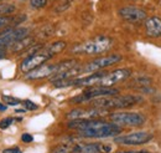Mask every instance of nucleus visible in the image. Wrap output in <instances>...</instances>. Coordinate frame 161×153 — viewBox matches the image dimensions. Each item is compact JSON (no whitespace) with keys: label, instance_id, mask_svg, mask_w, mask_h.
Listing matches in <instances>:
<instances>
[{"label":"nucleus","instance_id":"obj_20","mask_svg":"<svg viewBox=\"0 0 161 153\" xmlns=\"http://www.w3.org/2000/svg\"><path fill=\"white\" fill-rule=\"evenodd\" d=\"M2 102H5V105H9V106H16L19 105L21 101L19 98H15V97H11V96H2Z\"/></svg>","mask_w":161,"mask_h":153},{"label":"nucleus","instance_id":"obj_14","mask_svg":"<svg viewBox=\"0 0 161 153\" xmlns=\"http://www.w3.org/2000/svg\"><path fill=\"white\" fill-rule=\"evenodd\" d=\"M112 147L103 143H77L71 147L72 153H109Z\"/></svg>","mask_w":161,"mask_h":153},{"label":"nucleus","instance_id":"obj_12","mask_svg":"<svg viewBox=\"0 0 161 153\" xmlns=\"http://www.w3.org/2000/svg\"><path fill=\"white\" fill-rule=\"evenodd\" d=\"M29 29L26 27H7L0 34V47H10L14 42L29 36Z\"/></svg>","mask_w":161,"mask_h":153},{"label":"nucleus","instance_id":"obj_4","mask_svg":"<svg viewBox=\"0 0 161 153\" xmlns=\"http://www.w3.org/2000/svg\"><path fill=\"white\" fill-rule=\"evenodd\" d=\"M113 45L112 39L105 36H98L95 39L84 41L72 47L71 52L77 55H100L107 52Z\"/></svg>","mask_w":161,"mask_h":153},{"label":"nucleus","instance_id":"obj_16","mask_svg":"<svg viewBox=\"0 0 161 153\" xmlns=\"http://www.w3.org/2000/svg\"><path fill=\"white\" fill-rule=\"evenodd\" d=\"M26 19V15H19V16H0V31L4 30V29H7V27H16L20 22L25 21Z\"/></svg>","mask_w":161,"mask_h":153},{"label":"nucleus","instance_id":"obj_27","mask_svg":"<svg viewBox=\"0 0 161 153\" xmlns=\"http://www.w3.org/2000/svg\"><path fill=\"white\" fill-rule=\"evenodd\" d=\"M6 110V105H4V103H0V111L1 112H4Z\"/></svg>","mask_w":161,"mask_h":153},{"label":"nucleus","instance_id":"obj_23","mask_svg":"<svg viewBox=\"0 0 161 153\" xmlns=\"http://www.w3.org/2000/svg\"><path fill=\"white\" fill-rule=\"evenodd\" d=\"M14 122V118H11V117H6V118H4V120H1L0 121V128L1 130H5V128H7V127H10L11 126V123Z\"/></svg>","mask_w":161,"mask_h":153},{"label":"nucleus","instance_id":"obj_6","mask_svg":"<svg viewBox=\"0 0 161 153\" xmlns=\"http://www.w3.org/2000/svg\"><path fill=\"white\" fill-rule=\"evenodd\" d=\"M118 93H119L118 88H112V87H105V86H89V88L83 91L80 95L73 97L71 102L83 103V102H88L90 100H95V98H100V97L115 96Z\"/></svg>","mask_w":161,"mask_h":153},{"label":"nucleus","instance_id":"obj_18","mask_svg":"<svg viewBox=\"0 0 161 153\" xmlns=\"http://www.w3.org/2000/svg\"><path fill=\"white\" fill-rule=\"evenodd\" d=\"M15 11V5L12 4H0V16H10Z\"/></svg>","mask_w":161,"mask_h":153},{"label":"nucleus","instance_id":"obj_1","mask_svg":"<svg viewBox=\"0 0 161 153\" xmlns=\"http://www.w3.org/2000/svg\"><path fill=\"white\" fill-rule=\"evenodd\" d=\"M70 128L78 131L82 137L85 138H107V137H117L122 132V127L102 118L97 120H76L68 123Z\"/></svg>","mask_w":161,"mask_h":153},{"label":"nucleus","instance_id":"obj_3","mask_svg":"<svg viewBox=\"0 0 161 153\" xmlns=\"http://www.w3.org/2000/svg\"><path fill=\"white\" fill-rule=\"evenodd\" d=\"M143 100L140 96L135 95H124V96H113V97H100L92 101L93 107L105 108V110H120V108H129L138 103H140Z\"/></svg>","mask_w":161,"mask_h":153},{"label":"nucleus","instance_id":"obj_5","mask_svg":"<svg viewBox=\"0 0 161 153\" xmlns=\"http://www.w3.org/2000/svg\"><path fill=\"white\" fill-rule=\"evenodd\" d=\"M77 61L75 60H66V61H61L57 64H44L39 67H36L35 70L30 71L26 74V79L27 80H41V79H46V77H51L61 71H66L70 70L75 66H77Z\"/></svg>","mask_w":161,"mask_h":153},{"label":"nucleus","instance_id":"obj_30","mask_svg":"<svg viewBox=\"0 0 161 153\" xmlns=\"http://www.w3.org/2000/svg\"><path fill=\"white\" fill-rule=\"evenodd\" d=\"M0 1H1V0H0Z\"/></svg>","mask_w":161,"mask_h":153},{"label":"nucleus","instance_id":"obj_22","mask_svg":"<svg viewBox=\"0 0 161 153\" xmlns=\"http://www.w3.org/2000/svg\"><path fill=\"white\" fill-rule=\"evenodd\" d=\"M24 106H25L26 111H35V110L39 108V106L36 103H34L32 101H30V100H25L24 101Z\"/></svg>","mask_w":161,"mask_h":153},{"label":"nucleus","instance_id":"obj_9","mask_svg":"<svg viewBox=\"0 0 161 153\" xmlns=\"http://www.w3.org/2000/svg\"><path fill=\"white\" fill-rule=\"evenodd\" d=\"M108 115L109 111L105 108L90 107V108H73L66 115V117L70 121H76V120H97V118H103Z\"/></svg>","mask_w":161,"mask_h":153},{"label":"nucleus","instance_id":"obj_10","mask_svg":"<svg viewBox=\"0 0 161 153\" xmlns=\"http://www.w3.org/2000/svg\"><path fill=\"white\" fill-rule=\"evenodd\" d=\"M131 75V71L129 69H118L112 72H104L98 81L95 82L94 86H105V87H112L115 84H119L126 79H129Z\"/></svg>","mask_w":161,"mask_h":153},{"label":"nucleus","instance_id":"obj_15","mask_svg":"<svg viewBox=\"0 0 161 153\" xmlns=\"http://www.w3.org/2000/svg\"><path fill=\"white\" fill-rule=\"evenodd\" d=\"M145 32L149 37L161 36V17L153 16L145 20Z\"/></svg>","mask_w":161,"mask_h":153},{"label":"nucleus","instance_id":"obj_24","mask_svg":"<svg viewBox=\"0 0 161 153\" xmlns=\"http://www.w3.org/2000/svg\"><path fill=\"white\" fill-rule=\"evenodd\" d=\"M21 141L25 142V143H30V142L34 141V137H32L30 133H24V135L21 136Z\"/></svg>","mask_w":161,"mask_h":153},{"label":"nucleus","instance_id":"obj_17","mask_svg":"<svg viewBox=\"0 0 161 153\" xmlns=\"http://www.w3.org/2000/svg\"><path fill=\"white\" fill-rule=\"evenodd\" d=\"M32 42H34V40H32L31 37L26 36V37H24V39L16 41V42H14L9 49H10L12 52H17V51H21V50H27V49L32 45Z\"/></svg>","mask_w":161,"mask_h":153},{"label":"nucleus","instance_id":"obj_25","mask_svg":"<svg viewBox=\"0 0 161 153\" xmlns=\"http://www.w3.org/2000/svg\"><path fill=\"white\" fill-rule=\"evenodd\" d=\"M52 153H72V152H71V147H58Z\"/></svg>","mask_w":161,"mask_h":153},{"label":"nucleus","instance_id":"obj_13","mask_svg":"<svg viewBox=\"0 0 161 153\" xmlns=\"http://www.w3.org/2000/svg\"><path fill=\"white\" fill-rule=\"evenodd\" d=\"M119 16L131 24H140L144 20H146V12L141 7L134 6V5H126L119 9Z\"/></svg>","mask_w":161,"mask_h":153},{"label":"nucleus","instance_id":"obj_2","mask_svg":"<svg viewBox=\"0 0 161 153\" xmlns=\"http://www.w3.org/2000/svg\"><path fill=\"white\" fill-rule=\"evenodd\" d=\"M67 44L66 41H55L47 46H42L41 49H39L37 51H35L34 54L29 55L27 57L24 59V61L20 65V69L22 72H30L32 70H35L36 67L44 65L47 60H50L51 57L56 56L57 54L62 52L66 49Z\"/></svg>","mask_w":161,"mask_h":153},{"label":"nucleus","instance_id":"obj_19","mask_svg":"<svg viewBox=\"0 0 161 153\" xmlns=\"http://www.w3.org/2000/svg\"><path fill=\"white\" fill-rule=\"evenodd\" d=\"M71 4H72V0H62V1L55 7V11H56V12H63V11H66V10L71 6Z\"/></svg>","mask_w":161,"mask_h":153},{"label":"nucleus","instance_id":"obj_26","mask_svg":"<svg viewBox=\"0 0 161 153\" xmlns=\"http://www.w3.org/2000/svg\"><path fill=\"white\" fill-rule=\"evenodd\" d=\"M2 153H21L19 147H15V148H9V150H5Z\"/></svg>","mask_w":161,"mask_h":153},{"label":"nucleus","instance_id":"obj_29","mask_svg":"<svg viewBox=\"0 0 161 153\" xmlns=\"http://www.w3.org/2000/svg\"><path fill=\"white\" fill-rule=\"evenodd\" d=\"M21 1H26V0H21Z\"/></svg>","mask_w":161,"mask_h":153},{"label":"nucleus","instance_id":"obj_7","mask_svg":"<svg viewBox=\"0 0 161 153\" xmlns=\"http://www.w3.org/2000/svg\"><path fill=\"white\" fill-rule=\"evenodd\" d=\"M109 117L113 123L120 127H140L146 122V117L139 112H114Z\"/></svg>","mask_w":161,"mask_h":153},{"label":"nucleus","instance_id":"obj_11","mask_svg":"<svg viewBox=\"0 0 161 153\" xmlns=\"http://www.w3.org/2000/svg\"><path fill=\"white\" fill-rule=\"evenodd\" d=\"M154 138V135L148 131H139L134 133H129L125 136L115 137L114 142L118 145H124V146H140L149 143Z\"/></svg>","mask_w":161,"mask_h":153},{"label":"nucleus","instance_id":"obj_21","mask_svg":"<svg viewBox=\"0 0 161 153\" xmlns=\"http://www.w3.org/2000/svg\"><path fill=\"white\" fill-rule=\"evenodd\" d=\"M30 5L34 9H44L47 5V0H30Z\"/></svg>","mask_w":161,"mask_h":153},{"label":"nucleus","instance_id":"obj_28","mask_svg":"<svg viewBox=\"0 0 161 153\" xmlns=\"http://www.w3.org/2000/svg\"><path fill=\"white\" fill-rule=\"evenodd\" d=\"M119 153H150L148 151H138V152H119Z\"/></svg>","mask_w":161,"mask_h":153},{"label":"nucleus","instance_id":"obj_8","mask_svg":"<svg viewBox=\"0 0 161 153\" xmlns=\"http://www.w3.org/2000/svg\"><path fill=\"white\" fill-rule=\"evenodd\" d=\"M123 60V57L120 55H108V56H103V57H98L85 65L80 66V71L82 75H90L94 72H98L105 67L113 66L118 62H120Z\"/></svg>","mask_w":161,"mask_h":153}]
</instances>
